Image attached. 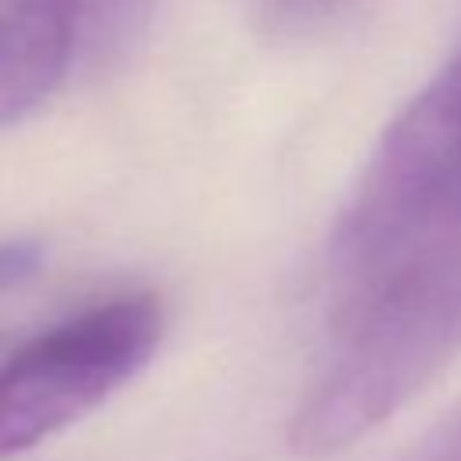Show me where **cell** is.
Masks as SVG:
<instances>
[{
    "mask_svg": "<svg viewBox=\"0 0 461 461\" xmlns=\"http://www.w3.org/2000/svg\"><path fill=\"white\" fill-rule=\"evenodd\" d=\"M331 360L288 421L303 461L346 454L403 411L461 346V238L421 249L342 303Z\"/></svg>",
    "mask_w": 461,
    "mask_h": 461,
    "instance_id": "obj_1",
    "label": "cell"
},
{
    "mask_svg": "<svg viewBox=\"0 0 461 461\" xmlns=\"http://www.w3.org/2000/svg\"><path fill=\"white\" fill-rule=\"evenodd\" d=\"M461 238V47L375 144L331 234L342 295Z\"/></svg>",
    "mask_w": 461,
    "mask_h": 461,
    "instance_id": "obj_2",
    "label": "cell"
},
{
    "mask_svg": "<svg viewBox=\"0 0 461 461\" xmlns=\"http://www.w3.org/2000/svg\"><path fill=\"white\" fill-rule=\"evenodd\" d=\"M162 342L148 292L97 299L0 357V461L50 439L133 382Z\"/></svg>",
    "mask_w": 461,
    "mask_h": 461,
    "instance_id": "obj_3",
    "label": "cell"
},
{
    "mask_svg": "<svg viewBox=\"0 0 461 461\" xmlns=\"http://www.w3.org/2000/svg\"><path fill=\"white\" fill-rule=\"evenodd\" d=\"M76 68L58 0H0V130L47 104Z\"/></svg>",
    "mask_w": 461,
    "mask_h": 461,
    "instance_id": "obj_4",
    "label": "cell"
},
{
    "mask_svg": "<svg viewBox=\"0 0 461 461\" xmlns=\"http://www.w3.org/2000/svg\"><path fill=\"white\" fill-rule=\"evenodd\" d=\"M58 7L72 32L76 65L104 68L148 32L158 0H58Z\"/></svg>",
    "mask_w": 461,
    "mask_h": 461,
    "instance_id": "obj_5",
    "label": "cell"
},
{
    "mask_svg": "<svg viewBox=\"0 0 461 461\" xmlns=\"http://www.w3.org/2000/svg\"><path fill=\"white\" fill-rule=\"evenodd\" d=\"M270 11L277 18H285L288 25L295 29H306V25H324L339 14H346L349 7H357L360 0H267Z\"/></svg>",
    "mask_w": 461,
    "mask_h": 461,
    "instance_id": "obj_6",
    "label": "cell"
},
{
    "mask_svg": "<svg viewBox=\"0 0 461 461\" xmlns=\"http://www.w3.org/2000/svg\"><path fill=\"white\" fill-rule=\"evenodd\" d=\"M40 245L36 241H0V292L29 281L40 270Z\"/></svg>",
    "mask_w": 461,
    "mask_h": 461,
    "instance_id": "obj_7",
    "label": "cell"
},
{
    "mask_svg": "<svg viewBox=\"0 0 461 461\" xmlns=\"http://www.w3.org/2000/svg\"><path fill=\"white\" fill-rule=\"evenodd\" d=\"M407 461H461V411H454L443 425H436L407 454Z\"/></svg>",
    "mask_w": 461,
    "mask_h": 461,
    "instance_id": "obj_8",
    "label": "cell"
},
{
    "mask_svg": "<svg viewBox=\"0 0 461 461\" xmlns=\"http://www.w3.org/2000/svg\"><path fill=\"white\" fill-rule=\"evenodd\" d=\"M0 346H4V339H0Z\"/></svg>",
    "mask_w": 461,
    "mask_h": 461,
    "instance_id": "obj_9",
    "label": "cell"
}]
</instances>
